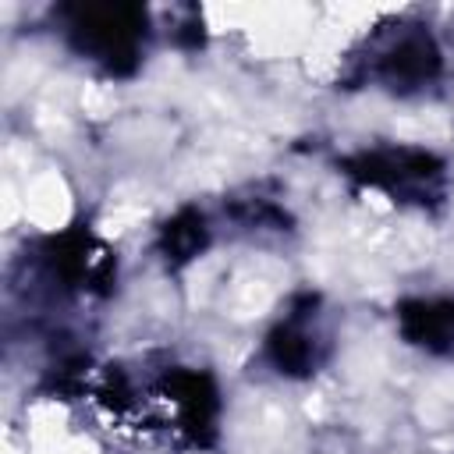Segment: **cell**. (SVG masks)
I'll use <instances>...</instances> for the list:
<instances>
[{
	"instance_id": "277c9868",
	"label": "cell",
	"mask_w": 454,
	"mask_h": 454,
	"mask_svg": "<svg viewBox=\"0 0 454 454\" xmlns=\"http://www.w3.org/2000/svg\"><path fill=\"white\" fill-rule=\"evenodd\" d=\"M266 362L273 365V372L287 376V380H301L312 376L323 358H326V340L319 330V312H316V294H298L284 319L270 330L266 348H262Z\"/></svg>"
},
{
	"instance_id": "7a4b0ae2",
	"label": "cell",
	"mask_w": 454,
	"mask_h": 454,
	"mask_svg": "<svg viewBox=\"0 0 454 454\" xmlns=\"http://www.w3.org/2000/svg\"><path fill=\"white\" fill-rule=\"evenodd\" d=\"M443 74V50L436 35L419 21H394L376 28L355 57V82H369L394 96H415L436 85Z\"/></svg>"
},
{
	"instance_id": "8992f818",
	"label": "cell",
	"mask_w": 454,
	"mask_h": 454,
	"mask_svg": "<svg viewBox=\"0 0 454 454\" xmlns=\"http://www.w3.org/2000/svg\"><path fill=\"white\" fill-rule=\"evenodd\" d=\"M209 234H213V227H209L206 213L188 206L160 227V255L167 259V266H184L209 248Z\"/></svg>"
},
{
	"instance_id": "3957f363",
	"label": "cell",
	"mask_w": 454,
	"mask_h": 454,
	"mask_svg": "<svg viewBox=\"0 0 454 454\" xmlns=\"http://www.w3.org/2000/svg\"><path fill=\"white\" fill-rule=\"evenodd\" d=\"M340 170L365 184L383 192L387 199L401 206H419L429 209L443 199L447 192V167L436 153L419 149V145H376L362 149L348 160H340Z\"/></svg>"
},
{
	"instance_id": "6da1fadb",
	"label": "cell",
	"mask_w": 454,
	"mask_h": 454,
	"mask_svg": "<svg viewBox=\"0 0 454 454\" xmlns=\"http://www.w3.org/2000/svg\"><path fill=\"white\" fill-rule=\"evenodd\" d=\"M53 21L67 50L103 74L128 78L138 71L149 43V11L138 4H64Z\"/></svg>"
},
{
	"instance_id": "5b68a950",
	"label": "cell",
	"mask_w": 454,
	"mask_h": 454,
	"mask_svg": "<svg viewBox=\"0 0 454 454\" xmlns=\"http://www.w3.org/2000/svg\"><path fill=\"white\" fill-rule=\"evenodd\" d=\"M401 337L429 355H454V298H411L397 305Z\"/></svg>"
}]
</instances>
